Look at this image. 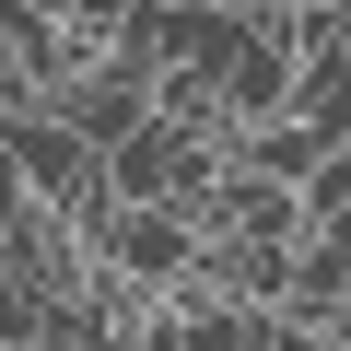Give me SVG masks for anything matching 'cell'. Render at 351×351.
Segmentation results:
<instances>
[{"instance_id":"6da1fadb","label":"cell","mask_w":351,"mask_h":351,"mask_svg":"<svg viewBox=\"0 0 351 351\" xmlns=\"http://www.w3.org/2000/svg\"><path fill=\"white\" fill-rule=\"evenodd\" d=\"M94 269H117V281H141L152 304H176V293H199V258H211V234H199V211H176V199H117L106 223H94V246H82Z\"/></svg>"},{"instance_id":"7a4b0ae2","label":"cell","mask_w":351,"mask_h":351,"mask_svg":"<svg viewBox=\"0 0 351 351\" xmlns=\"http://www.w3.org/2000/svg\"><path fill=\"white\" fill-rule=\"evenodd\" d=\"M211 176H223V141L176 129V117H141V129L106 152V188H117V199H176V211H199Z\"/></svg>"},{"instance_id":"3957f363","label":"cell","mask_w":351,"mask_h":351,"mask_svg":"<svg viewBox=\"0 0 351 351\" xmlns=\"http://www.w3.org/2000/svg\"><path fill=\"white\" fill-rule=\"evenodd\" d=\"M36 106H47V117H59V129H71L82 152H117V141H129V129L152 117V71L106 47V59H82V71H59V82H47Z\"/></svg>"},{"instance_id":"277c9868","label":"cell","mask_w":351,"mask_h":351,"mask_svg":"<svg viewBox=\"0 0 351 351\" xmlns=\"http://www.w3.org/2000/svg\"><path fill=\"white\" fill-rule=\"evenodd\" d=\"M281 316L316 328V339L351 328V223H304V246H293V269H281Z\"/></svg>"},{"instance_id":"5b68a950","label":"cell","mask_w":351,"mask_h":351,"mask_svg":"<svg viewBox=\"0 0 351 351\" xmlns=\"http://www.w3.org/2000/svg\"><path fill=\"white\" fill-rule=\"evenodd\" d=\"M223 106H234V129H269V117H293V47L246 36V47L223 59Z\"/></svg>"},{"instance_id":"8992f818","label":"cell","mask_w":351,"mask_h":351,"mask_svg":"<svg viewBox=\"0 0 351 351\" xmlns=\"http://www.w3.org/2000/svg\"><path fill=\"white\" fill-rule=\"evenodd\" d=\"M293 117L316 141H351V47H304L293 59Z\"/></svg>"},{"instance_id":"52a82bcc","label":"cell","mask_w":351,"mask_h":351,"mask_svg":"<svg viewBox=\"0 0 351 351\" xmlns=\"http://www.w3.org/2000/svg\"><path fill=\"white\" fill-rule=\"evenodd\" d=\"M36 12H47V24L82 47V59H106V47L129 36V12H141V0H36Z\"/></svg>"},{"instance_id":"ba28073f","label":"cell","mask_w":351,"mask_h":351,"mask_svg":"<svg viewBox=\"0 0 351 351\" xmlns=\"http://www.w3.org/2000/svg\"><path fill=\"white\" fill-rule=\"evenodd\" d=\"M304 211H316V223H351V141H328V152H316V176H304Z\"/></svg>"},{"instance_id":"9c48e42d","label":"cell","mask_w":351,"mask_h":351,"mask_svg":"<svg viewBox=\"0 0 351 351\" xmlns=\"http://www.w3.org/2000/svg\"><path fill=\"white\" fill-rule=\"evenodd\" d=\"M246 351H328V339H316V328H293L281 304H258V316H246Z\"/></svg>"},{"instance_id":"30bf717a","label":"cell","mask_w":351,"mask_h":351,"mask_svg":"<svg viewBox=\"0 0 351 351\" xmlns=\"http://www.w3.org/2000/svg\"><path fill=\"white\" fill-rule=\"evenodd\" d=\"M24 211H36V199H24V176H12V152H0V234H12Z\"/></svg>"},{"instance_id":"8fae6325","label":"cell","mask_w":351,"mask_h":351,"mask_svg":"<svg viewBox=\"0 0 351 351\" xmlns=\"http://www.w3.org/2000/svg\"><path fill=\"white\" fill-rule=\"evenodd\" d=\"M293 12H351V0H293Z\"/></svg>"}]
</instances>
